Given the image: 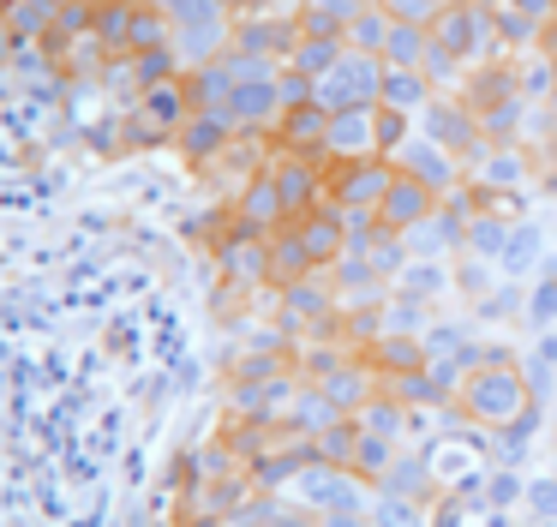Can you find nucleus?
Wrapping results in <instances>:
<instances>
[{
    "mask_svg": "<svg viewBox=\"0 0 557 527\" xmlns=\"http://www.w3.org/2000/svg\"><path fill=\"white\" fill-rule=\"evenodd\" d=\"M288 228L300 234V246H306V258H312V270H318V275H324L330 264L348 258V216H342L336 204H318V210L294 216Z\"/></svg>",
    "mask_w": 557,
    "mask_h": 527,
    "instance_id": "7",
    "label": "nucleus"
},
{
    "mask_svg": "<svg viewBox=\"0 0 557 527\" xmlns=\"http://www.w3.org/2000/svg\"><path fill=\"white\" fill-rule=\"evenodd\" d=\"M545 66H552V90H557V36H545Z\"/></svg>",
    "mask_w": 557,
    "mask_h": 527,
    "instance_id": "39",
    "label": "nucleus"
},
{
    "mask_svg": "<svg viewBox=\"0 0 557 527\" xmlns=\"http://www.w3.org/2000/svg\"><path fill=\"white\" fill-rule=\"evenodd\" d=\"M354 419H360V431H372V438H389V443H396L401 426H408V402H401V395H372V402H366Z\"/></svg>",
    "mask_w": 557,
    "mask_h": 527,
    "instance_id": "26",
    "label": "nucleus"
},
{
    "mask_svg": "<svg viewBox=\"0 0 557 527\" xmlns=\"http://www.w3.org/2000/svg\"><path fill=\"white\" fill-rule=\"evenodd\" d=\"M384 36H389V12L372 0V7H360V12L348 19V30H342V42H348L354 54H372V60H377V54H384Z\"/></svg>",
    "mask_w": 557,
    "mask_h": 527,
    "instance_id": "24",
    "label": "nucleus"
},
{
    "mask_svg": "<svg viewBox=\"0 0 557 527\" xmlns=\"http://www.w3.org/2000/svg\"><path fill=\"white\" fill-rule=\"evenodd\" d=\"M533 431H540V407L528 402L516 419H509V426H497V438H504V462H521V450H528Z\"/></svg>",
    "mask_w": 557,
    "mask_h": 527,
    "instance_id": "34",
    "label": "nucleus"
},
{
    "mask_svg": "<svg viewBox=\"0 0 557 527\" xmlns=\"http://www.w3.org/2000/svg\"><path fill=\"white\" fill-rule=\"evenodd\" d=\"M473 162H480V180H485L492 192H497V186H521V168H528L516 144H485Z\"/></svg>",
    "mask_w": 557,
    "mask_h": 527,
    "instance_id": "28",
    "label": "nucleus"
},
{
    "mask_svg": "<svg viewBox=\"0 0 557 527\" xmlns=\"http://www.w3.org/2000/svg\"><path fill=\"white\" fill-rule=\"evenodd\" d=\"M276 144L288 156H324V138H330V108L318 102V96H306V102H288L282 108L276 126Z\"/></svg>",
    "mask_w": 557,
    "mask_h": 527,
    "instance_id": "10",
    "label": "nucleus"
},
{
    "mask_svg": "<svg viewBox=\"0 0 557 527\" xmlns=\"http://www.w3.org/2000/svg\"><path fill=\"white\" fill-rule=\"evenodd\" d=\"M377 7L389 12V19H413V24H432L437 7H449V0H377Z\"/></svg>",
    "mask_w": 557,
    "mask_h": 527,
    "instance_id": "37",
    "label": "nucleus"
},
{
    "mask_svg": "<svg viewBox=\"0 0 557 527\" xmlns=\"http://www.w3.org/2000/svg\"><path fill=\"white\" fill-rule=\"evenodd\" d=\"M330 162H354V156H377V102L372 108H336L324 138Z\"/></svg>",
    "mask_w": 557,
    "mask_h": 527,
    "instance_id": "13",
    "label": "nucleus"
},
{
    "mask_svg": "<svg viewBox=\"0 0 557 527\" xmlns=\"http://www.w3.org/2000/svg\"><path fill=\"white\" fill-rule=\"evenodd\" d=\"M270 180H276L282 204H288V222L306 216V210H318L324 192H330V174L318 168V156H282V162L270 168Z\"/></svg>",
    "mask_w": 557,
    "mask_h": 527,
    "instance_id": "9",
    "label": "nucleus"
},
{
    "mask_svg": "<svg viewBox=\"0 0 557 527\" xmlns=\"http://www.w3.org/2000/svg\"><path fill=\"white\" fill-rule=\"evenodd\" d=\"M509 216H492V210H473L468 216V234H461V246L468 252H480V258H492L497 264V252H504V240H509Z\"/></svg>",
    "mask_w": 557,
    "mask_h": 527,
    "instance_id": "27",
    "label": "nucleus"
},
{
    "mask_svg": "<svg viewBox=\"0 0 557 527\" xmlns=\"http://www.w3.org/2000/svg\"><path fill=\"white\" fill-rule=\"evenodd\" d=\"M306 275H318V270H312V258H306L300 234H294V228H276V234L264 240V282L288 287V282H306Z\"/></svg>",
    "mask_w": 557,
    "mask_h": 527,
    "instance_id": "18",
    "label": "nucleus"
},
{
    "mask_svg": "<svg viewBox=\"0 0 557 527\" xmlns=\"http://www.w3.org/2000/svg\"><path fill=\"white\" fill-rule=\"evenodd\" d=\"M437 204H444V198H437L432 186H420L413 174H401V168H396V186L384 192V204H377V222H384L389 234H413L425 216H437Z\"/></svg>",
    "mask_w": 557,
    "mask_h": 527,
    "instance_id": "11",
    "label": "nucleus"
},
{
    "mask_svg": "<svg viewBox=\"0 0 557 527\" xmlns=\"http://www.w3.org/2000/svg\"><path fill=\"white\" fill-rule=\"evenodd\" d=\"M420 120H425V138H432V144H444V150L456 156L461 168H468L473 156L485 150V132H480V114H473L468 102H449V96H432V102L420 108Z\"/></svg>",
    "mask_w": 557,
    "mask_h": 527,
    "instance_id": "6",
    "label": "nucleus"
},
{
    "mask_svg": "<svg viewBox=\"0 0 557 527\" xmlns=\"http://www.w3.org/2000/svg\"><path fill=\"white\" fill-rule=\"evenodd\" d=\"M0 7H13V0H0Z\"/></svg>",
    "mask_w": 557,
    "mask_h": 527,
    "instance_id": "40",
    "label": "nucleus"
},
{
    "mask_svg": "<svg viewBox=\"0 0 557 527\" xmlns=\"http://www.w3.org/2000/svg\"><path fill=\"white\" fill-rule=\"evenodd\" d=\"M497 264H504V275L533 270V264H540V228H533V222H516V228H509V240H504V252H497Z\"/></svg>",
    "mask_w": 557,
    "mask_h": 527,
    "instance_id": "29",
    "label": "nucleus"
},
{
    "mask_svg": "<svg viewBox=\"0 0 557 527\" xmlns=\"http://www.w3.org/2000/svg\"><path fill=\"white\" fill-rule=\"evenodd\" d=\"M389 186H396V162H389V156H354V162L330 168L324 204H336L342 216H377V204H384Z\"/></svg>",
    "mask_w": 557,
    "mask_h": 527,
    "instance_id": "2",
    "label": "nucleus"
},
{
    "mask_svg": "<svg viewBox=\"0 0 557 527\" xmlns=\"http://www.w3.org/2000/svg\"><path fill=\"white\" fill-rule=\"evenodd\" d=\"M354 426H360V419H354ZM389 462H396V443H389V438H372V431H360V450H354V474L377 486V479L389 474Z\"/></svg>",
    "mask_w": 557,
    "mask_h": 527,
    "instance_id": "30",
    "label": "nucleus"
},
{
    "mask_svg": "<svg viewBox=\"0 0 557 527\" xmlns=\"http://www.w3.org/2000/svg\"><path fill=\"white\" fill-rule=\"evenodd\" d=\"M138 120H145L150 138H169L193 120V96H186V78H169V84H150L138 90Z\"/></svg>",
    "mask_w": 557,
    "mask_h": 527,
    "instance_id": "15",
    "label": "nucleus"
},
{
    "mask_svg": "<svg viewBox=\"0 0 557 527\" xmlns=\"http://www.w3.org/2000/svg\"><path fill=\"white\" fill-rule=\"evenodd\" d=\"M533 402V390H528V378H521V366L509 359V366H473L468 378H461V390H456V407L473 419V426H509V419L521 414V407Z\"/></svg>",
    "mask_w": 557,
    "mask_h": 527,
    "instance_id": "1",
    "label": "nucleus"
},
{
    "mask_svg": "<svg viewBox=\"0 0 557 527\" xmlns=\"http://www.w3.org/2000/svg\"><path fill=\"white\" fill-rule=\"evenodd\" d=\"M432 84H425V72H408V66H384V84H377V102L396 108V114H413L420 120V108L432 102Z\"/></svg>",
    "mask_w": 557,
    "mask_h": 527,
    "instance_id": "20",
    "label": "nucleus"
},
{
    "mask_svg": "<svg viewBox=\"0 0 557 527\" xmlns=\"http://www.w3.org/2000/svg\"><path fill=\"white\" fill-rule=\"evenodd\" d=\"M174 138H181L186 162H216V156H228V144L240 138V126H234L222 108H193V120H186Z\"/></svg>",
    "mask_w": 557,
    "mask_h": 527,
    "instance_id": "14",
    "label": "nucleus"
},
{
    "mask_svg": "<svg viewBox=\"0 0 557 527\" xmlns=\"http://www.w3.org/2000/svg\"><path fill=\"white\" fill-rule=\"evenodd\" d=\"M342 48H348L342 36H306V30H300V42H294V54H288V72H300V78L318 84V78H324V72L342 60Z\"/></svg>",
    "mask_w": 557,
    "mask_h": 527,
    "instance_id": "23",
    "label": "nucleus"
},
{
    "mask_svg": "<svg viewBox=\"0 0 557 527\" xmlns=\"http://www.w3.org/2000/svg\"><path fill=\"white\" fill-rule=\"evenodd\" d=\"M533 498V510H545V515H557V479H540V486L528 491Z\"/></svg>",
    "mask_w": 557,
    "mask_h": 527,
    "instance_id": "38",
    "label": "nucleus"
},
{
    "mask_svg": "<svg viewBox=\"0 0 557 527\" xmlns=\"http://www.w3.org/2000/svg\"><path fill=\"white\" fill-rule=\"evenodd\" d=\"M377 486H384V491H408V498H420V491H425V462H420V455H396V462H389V474L377 479Z\"/></svg>",
    "mask_w": 557,
    "mask_h": 527,
    "instance_id": "35",
    "label": "nucleus"
},
{
    "mask_svg": "<svg viewBox=\"0 0 557 527\" xmlns=\"http://www.w3.org/2000/svg\"><path fill=\"white\" fill-rule=\"evenodd\" d=\"M444 287H449V270L437 258H420V264L401 270V294H408V299H437Z\"/></svg>",
    "mask_w": 557,
    "mask_h": 527,
    "instance_id": "31",
    "label": "nucleus"
},
{
    "mask_svg": "<svg viewBox=\"0 0 557 527\" xmlns=\"http://www.w3.org/2000/svg\"><path fill=\"white\" fill-rule=\"evenodd\" d=\"M282 66H252L240 84H234V96L222 102V114L234 120L240 132H270L282 120Z\"/></svg>",
    "mask_w": 557,
    "mask_h": 527,
    "instance_id": "5",
    "label": "nucleus"
},
{
    "mask_svg": "<svg viewBox=\"0 0 557 527\" xmlns=\"http://www.w3.org/2000/svg\"><path fill=\"white\" fill-rule=\"evenodd\" d=\"M312 390L324 395V402L336 407V414H348V419H354V414H360V407L377 395V390H372V371H366L360 359H342V366H336V371H324V378H318Z\"/></svg>",
    "mask_w": 557,
    "mask_h": 527,
    "instance_id": "17",
    "label": "nucleus"
},
{
    "mask_svg": "<svg viewBox=\"0 0 557 527\" xmlns=\"http://www.w3.org/2000/svg\"><path fill=\"white\" fill-rule=\"evenodd\" d=\"M389 162H396L401 174H413L420 186H432L437 198H444V192H456V180H461V162L444 150V144L425 138V132H408V144H401V150L389 156Z\"/></svg>",
    "mask_w": 557,
    "mask_h": 527,
    "instance_id": "8",
    "label": "nucleus"
},
{
    "mask_svg": "<svg viewBox=\"0 0 557 527\" xmlns=\"http://www.w3.org/2000/svg\"><path fill=\"white\" fill-rule=\"evenodd\" d=\"M408 120L413 114H396V108L377 102V156H396L401 144H408Z\"/></svg>",
    "mask_w": 557,
    "mask_h": 527,
    "instance_id": "36",
    "label": "nucleus"
},
{
    "mask_svg": "<svg viewBox=\"0 0 557 527\" xmlns=\"http://www.w3.org/2000/svg\"><path fill=\"white\" fill-rule=\"evenodd\" d=\"M234 222H240L246 234H276V228H288V204H282L270 168H258V174L240 186V198H234Z\"/></svg>",
    "mask_w": 557,
    "mask_h": 527,
    "instance_id": "12",
    "label": "nucleus"
},
{
    "mask_svg": "<svg viewBox=\"0 0 557 527\" xmlns=\"http://www.w3.org/2000/svg\"><path fill=\"white\" fill-rule=\"evenodd\" d=\"M425 48H432V30L425 24H413V19H389V36H384V66H408V72H420V60H425Z\"/></svg>",
    "mask_w": 557,
    "mask_h": 527,
    "instance_id": "21",
    "label": "nucleus"
},
{
    "mask_svg": "<svg viewBox=\"0 0 557 527\" xmlns=\"http://www.w3.org/2000/svg\"><path fill=\"white\" fill-rule=\"evenodd\" d=\"M324 275H330V287H336V299H348V306H360V299H372L377 287H384V275L372 270V258H354V252L342 264H330Z\"/></svg>",
    "mask_w": 557,
    "mask_h": 527,
    "instance_id": "22",
    "label": "nucleus"
},
{
    "mask_svg": "<svg viewBox=\"0 0 557 527\" xmlns=\"http://www.w3.org/2000/svg\"><path fill=\"white\" fill-rule=\"evenodd\" d=\"M372 359H377L384 371H396V378H408V371L432 366V359H425V342H420V335H377V342H372Z\"/></svg>",
    "mask_w": 557,
    "mask_h": 527,
    "instance_id": "25",
    "label": "nucleus"
},
{
    "mask_svg": "<svg viewBox=\"0 0 557 527\" xmlns=\"http://www.w3.org/2000/svg\"><path fill=\"white\" fill-rule=\"evenodd\" d=\"M425 30H432V42L444 48V54H456L461 66H480L497 48L492 12H485L480 0H449V7H437V19L425 24Z\"/></svg>",
    "mask_w": 557,
    "mask_h": 527,
    "instance_id": "3",
    "label": "nucleus"
},
{
    "mask_svg": "<svg viewBox=\"0 0 557 527\" xmlns=\"http://www.w3.org/2000/svg\"><path fill=\"white\" fill-rule=\"evenodd\" d=\"M420 72H425V84H432L437 96H444V90H456V78H468V72H461V60H456V54H444V48H437V42L425 48Z\"/></svg>",
    "mask_w": 557,
    "mask_h": 527,
    "instance_id": "33",
    "label": "nucleus"
},
{
    "mask_svg": "<svg viewBox=\"0 0 557 527\" xmlns=\"http://www.w3.org/2000/svg\"><path fill=\"white\" fill-rule=\"evenodd\" d=\"M282 306H288V318L294 323H312V330H324L330 318H336V287L330 282H318V275H306V282H288L282 287Z\"/></svg>",
    "mask_w": 557,
    "mask_h": 527,
    "instance_id": "19",
    "label": "nucleus"
},
{
    "mask_svg": "<svg viewBox=\"0 0 557 527\" xmlns=\"http://www.w3.org/2000/svg\"><path fill=\"white\" fill-rule=\"evenodd\" d=\"M294 42H300V24H282V19H252L234 30V48L252 60H270V66H288Z\"/></svg>",
    "mask_w": 557,
    "mask_h": 527,
    "instance_id": "16",
    "label": "nucleus"
},
{
    "mask_svg": "<svg viewBox=\"0 0 557 527\" xmlns=\"http://www.w3.org/2000/svg\"><path fill=\"white\" fill-rule=\"evenodd\" d=\"M521 318H528V330H552V323H557V270H545L540 282L528 287V306H521Z\"/></svg>",
    "mask_w": 557,
    "mask_h": 527,
    "instance_id": "32",
    "label": "nucleus"
},
{
    "mask_svg": "<svg viewBox=\"0 0 557 527\" xmlns=\"http://www.w3.org/2000/svg\"><path fill=\"white\" fill-rule=\"evenodd\" d=\"M377 84H384V60L342 48V60L312 84V96L330 108V114H336V108H372L377 102Z\"/></svg>",
    "mask_w": 557,
    "mask_h": 527,
    "instance_id": "4",
    "label": "nucleus"
}]
</instances>
